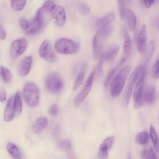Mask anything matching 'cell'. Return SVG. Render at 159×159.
<instances>
[{
  "mask_svg": "<svg viewBox=\"0 0 159 159\" xmlns=\"http://www.w3.org/2000/svg\"><path fill=\"white\" fill-rule=\"evenodd\" d=\"M30 23L25 18H21L19 20V25L20 27L24 30H25L29 25Z\"/></svg>",
  "mask_w": 159,
  "mask_h": 159,
  "instance_id": "f35d334b",
  "label": "cell"
},
{
  "mask_svg": "<svg viewBox=\"0 0 159 159\" xmlns=\"http://www.w3.org/2000/svg\"><path fill=\"white\" fill-rule=\"evenodd\" d=\"M148 158H158L157 157L154 152L153 149L151 147L150 148L148 151Z\"/></svg>",
  "mask_w": 159,
  "mask_h": 159,
  "instance_id": "b9f144b4",
  "label": "cell"
},
{
  "mask_svg": "<svg viewBox=\"0 0 159 159\" xmlns=\"http://www.w3.org/2000/svg\"><path fill=\"white\" fill-rule=\"evenodd\" d=\"M149 140V135L146 131L139 133L135 137V141L139 145H144L147 143Z\"/></svg>",
  "mask_w": 159,
  "mask_h": 159,
  "instance_id": "484cf974",
  "label": "cell"
},
{
  "mask_svg": "<svg viewBox=\"0 0 159 159\" xmlns=\"http://www.w3.org/2000/svg\"><path fill=\"white\" fill-rule=\"evenodd\" d=\"M45 84L47 90L53 94L59 93L61 90L63 86L61 78L56 73L49 74L46 79Z\"/></svg>",
  "mask_w": 159,
  "mask_h": 159,
  "instance_id": "8992f818",
  "label": "cell"
},
{
  "mask_svg": "<svg viewBox=\"0 0 159 159\" xmlns=\"http://www.w3.org/2000/svg\"><path fill=\"white\" fill-rule=\"evenodd\" d=\"M27 47V41L24 38L15 40L12 43L10 48V54L13 59L19 57L25 51Z\"/></svg>",
  "mask_w": 159,
  "mask_h": 159,
  "instance_id": "30bf717a",
  "label": "cell"
},
{
  "mask_svg": "<svg viewBox=\"0 0 159 159\" xmlns=\"http://www.w3.org/2000/svg\"><path fill=\"white\" fill-rule=\"evenodd\" d=\"M95 73L93 71L90 74L82 89L74 98L73 103L75 107H79L89 93L93 84Z\"/></svg>",
  "mask_w": 159,
  "mask_h": 159,
  "instance_id": "52a82bcc",
  "label": "cell"
},
{
  "mask_svg": "<svg viewBox=\"0 0 159 159\" xmlns=\"http://www.w3.org/2000/svg\"><path fill=\"white\" fill-rule=\"evenodd\" d=\"M79 44L70 39L61 38L57 39L54 44L56 51L63 54H73L77 53L80 49Z\"/></svg>",
  "mask_w": 159,
  "mask_h": 159,
  "instance_id": "5b68a950",
  "label": "cell"
},
{
  "mask_svg": "<svg viewBox=\"0 0 159 159\" xmlns=\"http://www.w3.org/2000/svg\"><path fill=\"white\" fill-rule=\"evenodd\" d=\"M143 1L146 7L148 8L153 4L154 0H143Z\"/></svg>",
  "mask_w": 159,
  "mask_h": 159,
  "instance_id": "f6af8a7d",
  "label": "cell"
},
{
  "mask_svg": "<svg viewBox=\"0 0 159 159\" xmlns=\"http://www.w3.org/2000/svg\"><path fill=\"white\" fill-rule=\"evenodd\" d=\"M15 116L14 97H11L7 102L4 114V119L6 121L11 120Z\"/></svg>",
  "mask_w": 159,
  "mask_h": 159,
  "instance_id": "2e32d148",
  "label": "cell"
},
{
  "mask_svg": "<svg viewBox=\"0 0 159 159\" xmlns=\"http://www.w3.org/2000/svg\"><path fill=\"white\" fill-rule=\"evenodd\" d=\"M146 29L143 25L139 32L137 39V48L140 53H143L145 49L146 42Z\"/></svg>",
  "mask_w": 159,
  "mask_h": 159,
  "instance_id": "9a60e30c",
  "label": "cell"
},
{
  "mask_svg": "<svg viewBox=\"0 0 159 159\" xmlns=\"http://www.w3.org/2000/svg\"><path fill=\"white\" fill-rule=\"evenodd\" d=\"M151 75V77L153 79L159 78V57L152 68Z\"/></svg>",
  "mask_w": 159,
  "mask_h": 159,
  "instance_id": "d6a6232c",
  "label": "cell"
},
{
  "mask_svg": "<svg viewBox=\"0 0 159 159\" xmlns=\"http://www.w3.org/2000/svg\"><path fill=\"white\" fill-rule=\"evenodd\" d=\"M6 98V93L3 89H1L0 91V100L1 102H4Z\"/></svg>",
  "mask_w": 159,
  "mask_h": 159,
  "instance_id": "ee69618b",
  "label": "cell"
},
{
  "mask_svg": "<svg viewBox=\"0 0 159 159\" xmlns=\"http://www.w3.org/2000/svg\"><path fill=\"white\" fill-rule=\"evenodd\" d=\"M43 13L40 8L38 10L35 16L29 24L27 28L25 30L26 34L29 35L35 34L41 29L43 22Z\"/></svg>",
  "mask_w": 159,
  "mask_h": 159,
  "instance_id": "8fae6325",
  "label": "cell"
},
{
  "mask_svg": "<svg viewBox=\"0 0 159 159\" xmlns=\"http://www.w3.org/2000/svg\"><path fill=\"white\" fill-rule=\"evenodd\" d=\"M61 149L66 152L69 157L73 156L72 145L70 141L68 139L64 140L59 144Z\"/></svg>",
  "mask_w": 159,
  "mask_h": 159,
  "instance_id": "603a6c76",
  "label": "cell"
},
{
  "mask_svg": "<svg viewBox=\"0 0 159 159\" xmlns=\"http://www.w3.org/2000/svg\"><path fill=\"white\" fill-rule=\"evenodd\" d=\"M119 11L121 18H124L125 11L127 6L129 5L131 0H117Z\"/></svg>",
  "mask_w": 159,
  "mask_h": 159,
  "instance_id": "83f0119b",
  "label": "cell"
},
{
  "mask_svg": "<svg viewBox=\"0 0 159 159\" xmlns=\"http://www.w3.org/2000/svg\"><path fill=\"white\" fill-rule=\"evenodd\" d=\"M119 68L117 66L116 67L112 68L109 72L104 82V86L105 88H107L110 85L117 69Z\"/></svg>",
  "mask_w": 159,
  "mask_h": 159,
  "instance_id": "4dcf8cb0",
  "label": "cell"
},
{
  "mask_svg": "<svg viewBox=\"0 0 159 159\" xmlns=\"http://www.w3.org/2000/svg\"><path fill=\"white\" fill-rule=\"evenodd\" d=\"M107 150L100 148L98 152V156L100 158L106 159L108 156V152Z\"/></svg>",
  "mask_w": 159,
  "mask_h": 159,
  "instance_id": "74e56055",
  "label": "cell"
},
{
  "mask_svg": "<svg viewBox=\"0 0 159 159\" xmlns=\"http://www.w3.org/2000/svg\"><path fill=\"white\" fill-rule=\"evenodd\" d=\"M131 40L130 36L127 33L125 35L123 50L125 54H127L130 50L131 47Z\"/></svg>",
  "mask_w": 159,
  "mask_h": 159,
  "instance_id": "1f68e13d",
  "label": "cell"
},
{
  "mask_svg": "<svg viewBox=\"0 0 159 159\" xmlns=\"http://www.w3.org/2000/svg\"><path fill=\"white\" fill-rule=\"evenodd\" d=\"M119 47L117 45H114L107 51V55L106 61L108 63L113 62L118 53Z\"/></svg>",
  "mask_w": 159,
  "mask_h": 159,
  "instance_id": "44dd1931",
  "label": "cell"
},
{
  "mask_svg": "<svg viewBox=\"0 0 159 159\" xmlns=\"http://www.w3.org/2000/svg\"><path fill=\"white\" fill-rule=\"evenodd\" d=\"M131 70L130 66L121 68L114 77L110 85V92L111 96H118L122 91Z\"/></svg>",
  "mask_w": 159,
  "mask_h": 159,
  "instance_id": "7a4b0ae2",
  "label": "cell"
},
{
  "mask_svg": "<svg viewBox=\"0 0 159 159\" xmlns=\"http://www.w3.org/2000/svg\"><path fill=\"white\" fill-rule=\"evenodd\" d=\"M107 51L102 53L99 58V59L96 66V70L98 72L102 71V66L104 62L106 61L107 57Z\"/></svg>",
  "mask_w": 159,
  "mask_h": 159,
  "instance_id": "e575fe53",
  "label": "cell"
},
{
  "mask_svg": "<svg viewBox=\"0 0 159 159\" xmlns=\"http://www.w3.org/2000/svg\"><path fill=\"white\" fill-rule=\"evenodd\" d=\"M6 148L11 156L16 158H20V151L18 148L14 143L11 142L8 143L6 145Z\"/></svg>",
  "mask_w": 159,
  "mask_h": 159,
  "instance_id": "d4e9b609",
  "label": "cell"
},
{
  "mask_svg": "<svg viewBox=\"0 0 159 159\" xmlns=\"http://www.w3.org/2000/svg\"><path fill=\"white\" fill-rule=\"evenodd\" d=\"M155 47L154 42L153 41H151L149 44L148 46V57L150 58L154 51Z\"/></svg>",
  "mask_w": 159,
  "mask_h": 159,
  "instance_id": "ab89813d",
  "label": "cell"
},
{
  "mask_svg": "<svg viewBox=\"0 0 159 159\" xmlns=\"http://www.w3.org/2000/svg\"><path fill=\"white\" fill-rule=\"evenodd\" d=\"M115 17V13L113 11L107 12L98 20L97 25L100 28L110 25L114 20Z\"/></svg>",
  "mask_w": 159,
  "mask_h": 159,
  "instance_id": "d6986e66",
  "label": "cell"
},
{
  "mask_svg": "<svg viewBox=\"0 0 159 159\" xmlns=\"http://www.w3.org/2000/svg\"><path fill=\"white\" fill-rule=\"evenodd\" d=\"M15 116H18L22 110V102L21 95L20 92L16 93L14 97Z\"/></svg>",
  "mask_w": 159,
  "mask_h": 159,
  "instance_id": "7402d4cb",
  "label": "cell"
},
{
  "mask_svg": "<svg viewBox=\"0 0 159 159\" xmlns=\"http://www.w3.org/2000/svg\"><path fill=\"white\" fill-rule=\"evenodd\" d=\"M146 70L144 71L136 83L133 93L134 107L135 109L141 107L144 102L143 96L144 78Z\"/></svg>",
  "mask_w": 159,
  "mask_h": 159,
  "instance_id": "ba28073f",
  "label": "cell"
},
{
  "mask_svg": "<svg viewBox=\"0 0 159 159\" xmlns=\"http://www.w3.org/2000/svg\"><path fill=\"white\" fill-rule=\"evenodd\" d=\"M55 4L54 0H46L40 8L43 13L45 12H49L51 9Z\"/></svg>",
  "mask_w": 159,
  "mask_h": 159,
  "instance_id": "836d02e7",
  "label": "cell"
},
{
  "mask_svg": "<svg viewBox=\"0 0 159 159\" xmlns=\"http://www.w3.org/2000/svg\"><path fill=\"white\" fill-rule=\"evenodd\" d=\"M23 94L25 101L30 107H35L39 103V90L38 86L34 83L29 82L25 84L23 88Z\"/></svg>",
  "mask_w": 159,
  "mask_h": 159,
  "instance_id": "3957f363",
  "label": "cell"
},
{
  "mask_svg": "<svg viewBox=\"0 0 159 159\" xmlns=\"http://www.w3.org/2000/svg\"><path fill=\"white\" fill-rule=\"evenodd\" d=\"M58 112V109L57 106L56 104L52 105L48 110L49 114L52 116H56Z\"/></svg>",
  "mask_w": 159,
  "mask_h": 159,
  "instance_id": "8d00e7d4",
  "label": "cell"
},
{
  "mask_svg": "<svg viewBox=\"0 0 159 159\" xmlns=\"http://www.w3.org/2000/svg\"><path fill=\"white\" fill-rule=\"evenodd\" d=\"M148 151L147 147H145L141 150L140 156L142 158H148Z\"/></svg>",
  "mask_w": 159,
  "mask_h": 159,
  "instance_id": "60d3db41",
  "label": "cell"
},
{
  "mask_svg": "<svg viewBox=\"0 0 159 159\" xmlns=\"http://www.w3.org/2000/svg\"><path fill=\"white\" fill-rule=\"evenodd\" d=\"M48 124V121L46 118L39 117L34 123L32 126V130L35 133H39L45 129Z\"/></svg>",
  "mask_w": 159,
  "mask_h": 159,
  "instance_id": "e0dca14e",
  "label": "cell"
},
{
  "mask_svg": "<svg viewBox=\"0 0 159 159\" xmlns=\"http://www.w3.org/2000/svg\"><path fill=\"white\" fill-rule=\"evenodd\" d=\"M150 135L155 150L157 153H159V138L155 128L152 125L150 126Z\"/></svg>",
  "mask_w": 159,
  "mask_h": 159,
  "instance_id": "cb8c5ba5",
  "label": "cell"
},
{
  "mask_svg": "<svg viewBox=\"0 0 159 159\" xmlns=\"http://www.w3.org/2000/svg\"><path fill=\"white\" fill-rule=\"evenodd\" d=\"M156 98V89L153 86L150 85L144 88L143 96L144 102L148 104H152L154 102Z\"/></svg>",
  "mask_w": 159,
  "mask_h": 159,
  "instance_id": "5bb4252c",
  "label": "cell"
},
{
  "mask_svg": "<svg viewBox=\"0 0 159 159\" xmlns=\"http://www.w3.org/2000/svg\"><path fill=\"white\" fill-rule=\"evenodd\" d=\"M39 54L41 58L49 62H54L56 61V55L48 40L44 41L40 46Z\"/></svg>",
  "mask_w": 159,
  "mask_h": 159,
  "instance_id": "9c48e42d",
  "label": "cell"
},
{
  "mask_svg": "<svg viewBox=\"0 0 159 159\" xmlns=\"http://www.w3.org/2000/svg\"><path fill=\"white\" fill-rule=\"evenodd\" d=\"M113 26L110 24L99 28L93 41V53L94 57L99 58L107 39L112 33Z\"/></svg>",
  "mask_w": 159,
  "mask_h": 159,
  "instance_id": "6da1fadb",
  "label": "cell"
},
{
  "mask_svg": "<svg viewBox=\"0 0 159 159\" xmlns=\"http://www.w3.org/2000/svg\"><path fill=\"white\" fill-rule=\"evenodd\" d=\"M86 68V64H84L82 65L81 70L74 84L73 87L74 90H77L83 83Z\"/></svg>",
  "mask_w": 159,
  "mask_h": 159,
  "instance_id": "ffe728a7",
  "label": "cell"
},
{
  "mask_svg": "<svg viewBox=\"0 0 159 159\" xmlns=\"http://www.w3.org/2000/svg\"><path fill=\"white\" fill-rule=\"evenodd\" d=\"M114 137L110 136L106 138L99 147V148L108 150L112 146L114 141Z\"/></svg>",
  "mask_w": 159,
  "mask_h": 159,
  "instance_id": "f546056e",
  "label": "cell"
},
{
  "mask_svg": "<svg viewBox=\"0 0 159 159\" xmlns=\"http://www.w3.org/2000/svg\"><path fill=\"white\" fill-rule=\"evenodd\" d=\"M124 18L126 20L130 30H134L136 24V18L134 12L130 9L126 8L125 12Z\"/></svg>",
  "mask_w": 159,
  "mask_h": 159,
  "instance_id": "ac0fdd59",
  "label": "cell"
},
{
  "mask_svg": "<svg viewBox=\"0 0 159 159\" xmlns=\"http://www.w3.org/2000/svg\"><path fill=\"white\" fill-rule=\"evenodd\" d=\"M26 0H11L12 8L15 11L21 10L24 8L26 3Z\"/></svg>",
  "mask_w": 159,
  "mask_h": 159,
  "instance_id": "4316f807",
  "label": "cell"
},
{
  "mask_svg": "<svg viewBox=\"0 0 159 159\" xmlns=\"http://www.w3.org/2000/svg\"><path fill=\"white\" fill-rule=\"evenodd\" d=\"M49 13L55 20L57 25L62 26L64 24L66 16L65 11L62 7L55 4L50 10Z\"/></svg>",
  "mask_w": 159,
  "mask_h": 159,
  "instance_id": "7c38bea8",
  "label": "cell"
},
{
  "mask_svg": "<svg viewBox=\"0 0 159 159\" xmlns=\"http://www.w3.org/2000/svg\"><path fill=\"white\" fill-rule=\"evenodd\" d=\"M78 7L79 11L83 14H87L90 11L89 7L85 3H81L80 4Z\"/></svg>",
  "mask_w": 159,
  "mask_h": 159,
  "instance_id": "d590c367",
  "label": "cell"
},
{
  "mask_svg": "<svg viewBox=\"0 0 159 159\" xmlns=\"http://www.w3.org/2000/svg\"><path fill=\"white\" fill-rule=\"evenodd\" d=\"M6 33L4 28L0 25V38L2 40L4 39L6 37Z\"/></svg>",
  "mask_w": 159,
  "mask_h": 159,
  "instance_id": "7bdbcfd3",
  "label": "cell"
},
{
  "mask_svg": "<svg viewBox=\"0 0 159 159\" xmlns=\"http://www.w3.org/2000/svg\"><path fill=\"white\" fill-rule=\"evenodd\" d=\"M0 75L4 82H9L11 79V75L9 70L7 68L3 66L0 67Z\"/></svg>",
  "mask_w": 159,
  "mask_h": 159,
  "instance_id": "f1b7e54d",
  "label": "cell"
},
{
  "mask_svg": "<svg viewBox=\"0 0 159 159\" xmlns=\"http://www.w3.org/2000/svg\"><path fill=\"white\" fill-rule=\"evenodd\" d=\"M145 70L146 68L144 66H139L129 76L124 94L123 102L125 107H127L129 104L135 84L143 72Z\"/></svg>",
  "mask_w": 159,
  "mask_h": 159,
  "instance_id": "277c9868",
  "label": "cell"
},
{
  "mask_svg": "<svg viewBox=\"0 0 159 159\" xmlns=\"http://www.w3.org/2000/svg\"><path fill=\"white\" fill-rule=\"evenodd\" d=\"M32 62L30 56L25 57L20 61L18 68V73L21 76L26 75L29 72Z\"/></svg>",
  "mask_w": 159,
  "mask_h": 159,
  "instance_id": "4fadbf2b",
  "label": "cell"
},
{
  "mask_svg": "<svg viewBox=\"0 0 159 159\" xmlns=\"http://www.w3.org/2000/svg\"></svg>",
  "mask_w": 159,
  "mask_h": 159,
  "instance_id": "7dc6e473",
  "label": "cell"
},
{
  "mask_svg": "<svg viewBox=\"0 0 159 159\" xmlns=\"http://www.w3.org/2000/svg\"><path fill=\"white\" fill-rule=\"evenodd\" d=\"M155 24L157 29L159 30V15L156 19L155 21Z\"/></svg>",
  "mask_w": 159,
  "mask_h": 159,
  "instance_id": "bcb514c9",
  "label": "cell"
}]
</instances>
